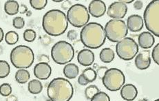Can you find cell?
<instances>
[{
    "label": "cell",
    "mask_w": 159,
    "mask_h": 101,
    "mask_svg": "<svg viewBox=\"0 0 159 101\" xmlns=\"http://www.w3.org/2000/svg\"><path fill=\"white\" fill-rule=\"evenodd\" d=\"M127 27L132 32H138L143 27L144 22L143 18L138 14L130 15L127 20Z\"/></svg>",
    "instance_id": "9a60e30c"
},
{
    "label": "cell",
    "mask_w": 159,
    "mask_h": 101,
    "mask_svg": "<svg viewBox=\"0 0 159 101\" xmlns=\"http://www.w3.org/2000/svg\"><path fill=\"white\" fill-rule=\"evenodd\" d=\"M150 53L148 50H143L136 55L135 58V65L139 70H146L150 66Z\"/></svg>",
    "instance_id": "5bb4252c"
},
{
    "label": "cell",
    "mask_w": 159,
    "mask_h": 101,
    "mask_svg": "<svg viewBox=\"0 0 159 101\" xmlns=\"http://www.w3.org/2000/svg\"><path fill=\"white\" fill-rule=\"evenodd\" d=\"M127 12V5L121 1H117L110 5L107 10V14L112 19H122L125 17Z\"/></svg>",
    "instance_id": "8fae6325"
},
{
    "label": "cell",
    "mask_w": 159,
    "mask_h": 101,
    "mask_svg": "<svg viewBox=\"0 0 159 101\" xmlns=\"http://www.w3.org/2000/svg\"><path fill=\"white\" fill-rule=\"evenodd\" d=\"M12 93V87L10 84L3 83L0 86V94L2 96H8Z\"/></svg>",
    "instance_id": "f546056e"
},
{
    "label": "cell",
    "mask_w": 159,
    "mask_h": 101,
    "mask_svg": "<svg viewBox=\"0 0 159 101\" xmlns=\"http://www.w3.org/2000/svg\"><path fill=\"white\" fill-rule=\"evenodd\" d=\"M4 10L8 15H15L20 10V5L14 0H8L4 4Z\"/></svg>",
    "instance_id": "ffe728a7"
},
{
    "label": "cell",
    "mask_w": 159,
    "mask_h": 101,
    "mask_svg": "<svg viewBox=\"0 0 159 101\" xmlns=\"http://www.w3.org/2000/svg\"><path fill=\"white\" fill-rule=\"evenodd\" d=\"M4 31L2 29L1 27H0V42H2L4 39Z\"/></svg>",
    "instance_id": "8d00e7d4"
},
{
    "label": "cell",
    "mask_w": 159,
    "mask_h": 101,
    "mask_svg": "<svg viewBox=\"0 0 159 101\" xmlns=\"http://www.w3.org/2000/svg\"><path fill=\"white\" fill-rule=\"evenodd\" d=\"M30 78V72L26 69H19L15 73V79L20 84L26 83Z\"/></svg>",
    "instance_id": "7402d4cb"
},
{
    "label": "cell",
    "mask_w": 159,
    "mask_h": 101,
    "mask_svg": "<svg viewBox=\"0 0 159 101\" xmlns=\"http://www.w3.org/2000/svg\"><path fill=\"white\" fill-rule=\"evenodd\" d=\"M91 101H110L109 96L106 92L103 91H99L96 95L93 96V99L90 100Z\"/></svg>",
    "instance_id": "4dcf8cb0"
},
{
    "label": "cell",
    "mask_w": 159,
    "mask_h": 101,
    "mask_svg": "<svg viewBox=\"0 0 159 101\" xmlns=\"http://www.w3.org/2000/svg\"><path fill=\"white\" fill-rule=\"evenodd\" d=\"M103 86L111 91H116L121 88L125 82L123 72L118 68L108 69L102 77Z\"/></svg>",
    "instance_id": "9c48e42d"
},
{
    "label": "cell",
    "mask_w": 159,
    "mask_h": 101,
    "mask_svg": "<svg viewBox=\"0 0 159 101\" xmlns=\"http://www.w3.org/2000/svg\"><path fill=\"white\" fill-rule=\"evenodd\" d=\"M67 19L72 26L80 28L84 27L90 20V14L85 6L77 4L72 6L67 12Z\"/></svg>",
    "instance_id": "ba28073f"
},
{
    "label": "cell",
    "mask_w": 159,
    "mask_h": 101,
    "mask_svg": "<svg viewBox=\"0 0 159 101\" xmlns=\"http://www.w3.org/2000/svg\"><path fill=\"white\" fill-rule=\"evenodd\" d=\"M77 61L84 66H91L94 62V53L88 49L80 50L77 55Z\"/></svg>",
    "instance_id": "2e32d148"
},
{
    "label": "cell",
    "mask_w": 159,
    "mask_h": 101,
    "mask_svg": "<svg viewBox=\"0 0 159 101\" xmlns=\"http://www.w3.org/2000/svg\"><path fill=\"white\" fill-rule=\"evenodd\" d=\"M22 9H23V10H21V11H20V12H21V13H22V14L24 13L25 12L27 11V8H26V6L21 5V10H22Z\"/></svg>",
    "instance_id": "74e56055"
},
{
    "label": "cell",
    "mask_w": 159,
    "mask_h": 101,
    "mask_svg": "<svg viewBox=\"0 0 159 101\" xmlns=\"http://www.w3.org/2000/svg\"><path fill=\"white\" fill-rule=\"evenodd\" d=\"M154 101H159V100L157 99V100H154Z\"/></svg>",
    "instance_id": "60d3db41"
},
{
    "label": "cell",
    "mask_w": 159,
    "mask_h": 101,
    "mask_svg": "<svg viewBox=\"0 0 159 101\" xmlns=\"http://www.w3.org/2000/svg\"><path fill=\"white\" fill-rule=\"evenodd\" d=\"M106 5L101 0H93L88 7V12L90 15L95 18H99L103 16L106 12Z\"/></svg>",
    "instance_id": "7c38bea8"
},
{
    "label": "cell",
    "mask_w": 159,
    "mask_h": 101,
    "mask_svg": "<svg viewBox=\"0 0 159 101\" xmlns=\"http://www.w3.org/2000/svg\"><path fill=\"white\" fill-rule=\"evenodd\" d=\"M19 35L17 32L14 31H9L6 34L5 41L8 45H14L18 42Z\"/></svg>",
    "instance_id": "d4e9b609"
},
{
    "label": "cell",
    "mask_w": 159,
    "mask_h": 101,
    "mask_svg": "<svg viewBox=\"0 0 159 101\" xmlns=\"http://www.w3.org/2000/svg\"><path fill=\"white\" fill-rule=\"evenodd\" d=\"M120 96L122 99L127 101H132L138 95L137 88L133 84H126L120 88Z\"/></svg>",
    "instance_id": "e0dca14e"
},
{
    "label": "cell",
    "mask_w": 159,
    "mask_h": 101,
    "mask_svg": "<svg viewBox=\"0 0 159 101\" xmlns=\"http://www.w3.org/2000/svg\"><path fill=\"white\" fill-rule=\"evenodd\" d=\"M75 56V49L71 44L64 40L56 42L51 50V57L56 64L64 65L70 62Z\"/></svg>",
    "instance_id": "5b68a950"
},
{
    "label": "cell",
    "mask_w": 159,
    "mask_h": 101,
    "mask_svg": "<svg viewBox=\"0 0 159 101\" xmlns=\"http://www.w3.org/2000/svg\"><path fill=\"white\" fill-rule=\"evenodd\" d=\"M77 32L75 30H70L68 32V34H67V36H68V39L70 40H74L77 38Z\"/></svg>",
    "instance_id": "836d02e7"
},
{
    "label": "cell",
    "mask_w": 159,
    "mask_h": 101,
    "mask_svg": "<svg viewBox=\"0 0 159 101\" xmlns=\"http://www.w3.org/2000/svg\"><path fill=\"white\" fill-rule=\"evenodd\" d=\"M80 38L85 47L94 49L99 48L104 45L106 40L104 27L95 22L89 23L81 30Z\"/></svg>",
    "instance_id": "7a4b0ae2"
},
{
    "label": "cell",
    "mask_w": 159,
    "mask_h": 101,
    "mask_svg": "<svg viewBox=\"0 0 159 101\" xmlns=\"http://www.w3.org/2000/svg\"><path fill=\"white\" fill-rule=\"evenodd\" d=\"M15 101H17V100H15Z\"/></svg>",
    "instance_id": "b9f144b4"
},
{
    "label": "cell",
    "mask_w": 159,
    "mask_h": 101,
    "mask_svg": "<svg viewBox=\"0 0 159 101\" xmlns=\"http://www.w3.org/2000/svg\"><path fill=\"white\" fill-rule=\"evenodd\" d=\"M98 92H99L98 88L95 85H90V86L87 87L86 89H85V95L88 100H91L93 96L96 95Z\"/></svg>",
    "instance_id": "4316f807"
},
{
    "label": "cell",
    "mask_w": 159,
    "mask_h": 101,
    "mask_svg": "<svg viewBox=\"0 0 159 101\" xmlns=\"http://www.w3.org/2000/svg\"><path fill=\"white\" fill-rule=\"evenodd\" d=\"M10 72L11 67L8 63L4 60H0V79L8 77Z\"/></svg>",
    "instance_id": "484cf974"
},
{
    "label": "cell",
    "mask_w": 159,
    "mask_h": 101,
    "mask_svg": "<svg viewBox=\"0 0 159 101\" xmlns=\"http://www.w3.org/2000/svg\"><path fill=\"white\" fill-rule=\"evenodd\" d=\"M81 75L84 77V79L86 80L88 83H91L94 81L96 80L97 77V73L93 68H87L86 69L83 71Z\"/></svg>",
    "instance_id": "cb8c5ba5"
},
{
    "label": "cell",
    "mask_w": 159,
    "mask_h": 101,
    "mask_svg": "<svg viewBox=\"0 0 159 101\" xmlns=\"http://www.w3.org/2000/svg\"><path fill=\"white\" fill-rule=\"evenodd\" d=\"M48 96L51 101H70L74 94L72 83L66 79H54L47 88Z\"/></svg>",
    "instance_id": "3957f363"
},
{
    "label": "cell",
    "mask_w": 159,
    "mask_h": 101,
    "mask_svg": "<svg viewBox=\"0 0 159 101\" xmlns=\"http://www.w3.org/2000/svg\"><path fill=\"white\" fill-rule=\"evenodd\" d=\"M79 67L75 64H67L63 68V74L66 78L69 79H73L79 75Z\"/></svg>",
    "instance_id": "d6986e66"
},
{
    "label": "cell",
    "mask_w": 159,
    "mask_h": 101,
    "mask_svg": "<svg viewBox=\"0 0 159 101\" xmlns=\"http://www.w3.org/2000/svg\"><path fill=\"white\" fill-rule=\"evenodd\" d=\"M48 4L47 0H30V4L35 10H42Z\"/></svg>",
    "instance_id": "83f0119b"
},
{
    "label": "cell",
    "mask_w": 159,
    "mask_h": 101,
    "mask_svg": "<svg viewBox=\"0 0 159 101\" xmlns=\"http://www.w3.org/2000/svg\"><path fill=\"white\" fill-rule=\"evenodd\" d=\"M78 83L79 85H81V86H87L89 83L81 75H79V77L78 78Z\"/></svg>",
    "instance_id": "e575fe53"
},
{
    "label": "cell",
    "mask_w": 159,
    "mask_h": 101,
    "mask_svg": "<svg viewBox=\"0 0 159 101\" xmlns=\"http://www.w3.org/2000/svg\"><path fill=\"white\" fill-rule=\"evenodd\" d=\"M28 90L29 92L33 94H38L41 92L43 90L42 83L39 80H31L28 85Z\"/></svg>",
    "instance_id": "603a6c76"
},
{
    "label": "cell",
    "mask_w": 159,
    "mask_h": 101,
    "mask_svg": "<svg viewBox=\"0 0 159 101\" xmlns=\"http://www.w3.org/2000/svg\"><path fill=\"white\" fill-rule=\"evenodd\" d=\"M12 25H13V27L16 28V29H22L25 25L24 19L21 17H15L13 18V21H12Z\"/></svg>",
    "instance_id": "1f68e13d"
},
{
    "label": "cell",
    "mask_w": 159,
    "mask_h": 101,
    "mask_svg": "<svg viewBox=\"0 0 159 101\" xmlns=\"http://www.w3.org/2000/svg\"><path fill=\"white\" fill-rule=\"evenodd\" d=\"M54 2H61V1H54Z\"/></svg>",
    "instance_id": "ab89813d"
},
{
    "label": "cell",
    "mask_w": 159,
    "mask_h": 101,
    "mask_svg": "<svg viewBox=\"0 0 159 101\" xmlns=\"http://www.w3.org/2000/svg\"><path fill=\"white\" fill-rule=\"evenodd\" d=\"M52 68L46 62H40L34 68V75L39 80H46L51 75Z\"/></svg>",
    "instance_id": "4fadbf2b"
},
{
    "label": "cell",
    "mask_w": 159,
    "mask_h": 101,
    "mask_svg": "<svg viewBox=\"0 0 159 101\" xmlns=\"http://www.w3.org/2000/svg\"><path fill=\"white\" fill-rule=\"evenodd\" d=\"M144 23L147 30L159 37V0L152 1L144 12Z\"/></svg>",
    "instance_id": "8992f818"
},
{
    "label": "cell",
    "mask_w": 159,
    "mask_h": 101,
    "mask_svg": "<svg viewBox=\"0 0 159 101\" xmlns=\"http://www.w3.org/2000/svg\"><path fill=\"white\" fill-rule=\"evenodd\" d=\"M34 60L33 50L26 45H19L12 50L11 62L15 68L26 69L33 65Z\"/></svg>",
    "instance_id": "277c9868"
},
{
    "label": "cell",
    "mask_w": 159,
    "mask_h": 101,
    "mask_svg": "<svg viewBox=\"0 0 159 101\" xmlns=\"http://www.w3.org/2000/svg\"><path fill=\"white\" fill-rule=\"evenodd\" d=\"M121 2H123L124 4H130V3H132L134 1L133 0H130V1H127V0H121Z\"/></svg>",
    "instance_id": "f35d334b"
},
{
    "label": "cell",
    "mask_w": 159,
    "mask_h": 101,
    "mask_svg": "<svg viewBox=\"0 0 159 101\" xmlns=\"http://www.w3.org/2000/svg\"><path fill=\"white\" fill-rule=\"evenodd\" d=\"M36 38V32L33 30L28 29L24 32V39L28 42H32Z\"/></svg>",
    "instance_id": "f1b7e54d"
},
{
    "label": "cell",
    "mask_w": 159,
    "mask_h": 101,
    "mask_svg": "<svg viewBox=\"0 0 159 101\" xmlns=\"http://www.w3.org/2000/svg\"><path fill=\"white\" fill-rule=\"evenodd\" d=\"M104 30L107 38L112 42H119L128 34L125 22L121 19L110 20L105 25Z\"/></svg>",
    "instance_id": "52a82bcc"
},
{
    "label": "cell",
    "mask_w": 159,
    "mask_h": 101,
    "mask_svg": "<svg viewBox=\"0 0 159 101\" xmlns=\"http://www.w3.org/2000/svg\"><path fill=\"white\" fill-rule=\"evenodd\" d=\"M138 42L139 45L142 49H148L154 45L155 39L153 34L149 31H143L139 36Z\"/></svg>",
    "instance_id": "ac0fdd59"
},
{
    "label": "cell",
    "mask_w": 159,
    "mask_h": 101,
    "mask_svg": "<svg viewBox=\"0 0 159 101\" xmlns=\"http://www.w3.org/2000/svg\"><path fill=\"white\" fill-rule=\"evenodd\" d=\"M114 57H115V54H114V50L110 48L103 49L99 54L101 61L106 64L112 62L114 60Z\"/></svg>",
    "instance_id": "44dd1931"
},
{
    "label": "cell",
    "mask_w": 159,
    "mask_h": 101,
    "mask_svg": "<svg viewBox=\"0 0 159 101\" xmlns=\"http://www.w3.org/2000/svg\"><path fill=\"white\" fill-rule=\"evenodd\" d=\"M143 4L141 1H136L134 4V8L136 10H141L143 8Z\"/></svg>",
    "instance_id": "d590c367"
},
{
    "label": "cell",
    "mask_w": 159,
    "mask_h": 101,
    "mask_svg": "<svg viewBox=\"0 0 159 101\" xmlns=\"http://www.w3.org/2000/svg\"><path fill=\"white\" fill-rule=\"evenodd\" d=\"M139 45L132 38L126 37L117 42L116 46V54L119 58L125 61L134 58L139 52Z\"/></svg>",
    "instance_id": "30bf717a"
},
{
    "label": "cell",
    "mask_w": 159,
    "mask_h": 101,
    "mask_svg": "<svg viewBox=\"0 0 159 101\" xmlns=\"http://www.w3.org/2000/svg\"><path fill=\"white\" fill-rule=\"evenodd\" d=\"M152 56L153 58V60L157 64H159V44L156 45L153 50H152Z\"/></svg>",
    "instance_id": "d6a6232c"
},
{
    "label": "cell",
    "mask_w": 159,
    "mask_h": 101,
    "mask_svg": "<svg viewBox=\"0 0 159 101\" xmlns=\"http://www.w3.org/2000/svg\"><path fill=\"white\" fill-rule=\"evenodd\" d=\"M43 30L51 36H59L66 32L68 22L64 12L57 9L48 11L42 20Z\"/></svg>",
    "instance_id": "6da1fadb"
}]
</instances>
